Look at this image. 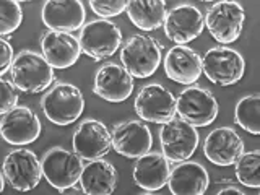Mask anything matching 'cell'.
<instances>
[{"label": "cell", "mask_w": 260, "mask_h": 195, "mask_svg": "<svg viewBox=\"0 0 260 195\" xmlns=\"http://www.w3.org/2000/svg\"><path fill=\"white\" fill-rule=\"evenodd\" d=\"M10 75L15 86L23 93L36 94L47 89L55 78L54 67L47 62V59L36 51L24 49L10 67Z\"/></svg>", "instance_id": "6da1fadb"}, {"label": "cell", "mask_w": 260, "mask_h": 195, "mask_svg": "<svg viewBox=\"0 0 260 195\" xmlns=\"http://www.w3.org/2000/svg\"><path fill=\"white\" fill-rule=\"evenodd\" d=\"M46 117L55 125H70L77 122L85 109V98L81 89L72 83L57 81L47 89L41 100Z\"/></svg>", "instance_id": "7a4b0ae2"}, {"label": "cell", "mask_w": 260, "mask_h": 195, "mask_svg": "<svg viewBox=\"0 0 260 195\" xmlns=\"http://www.w3.org/2000/svg\"><path fill=\"white\" fill-rule=\"evenodd\" d=\"M120 60L134 78H148L161 63V44L154 38L138 32L122 46Z\"/></svg>", "instance_id": "3957f363"}, {"label": "cell", "mask_w": 260, "mask_h": 195, "mask_svg": "<svg viewBox=\"0 0 260 195\" xmlns=\"http://www.w3.org/2000/svg\"><path fill=\"white\" fill-rule=\"evenodd\" d=\"M246 62L241 52L233 47L216 46L203 54L202 73L215 85L231 86L244 77Z\"/></svg>", "instance_id": "277c9868"}, {"label": "cell", "mask_w": 260, "mask_h": 195, "mask_svg": "<svg viewBox=\"0 0 260 195\" xmlns=\"http://www.w3.org/2000/svg\"><path fill=\"white\" fill-rule=\"evenodd\" d=\"M205 18V26L216 43L219 44H231L238 41L246 20V12L239 2L234 0H221L213 4Z\"/></svg>", "instance_id": "5b68a950"}, {"label": "cell", "mask_w": 260, "mask_h": 195, "mask_svg": "<svg viewBox=\"0 0 260 195\" xmlns=\"http://www.w3.org/2000/svg\"><path fill=\"white\" fill-rule=\"evenodd\" d=\"M43 173L46 181L59 192L78 184L81 171H83V158H80L75 151H69L62 146L49 148L43 159Z\"/></svg>", "instance_id": "8992f818"}, {"label": "cell", "mask_w": 260, "mask_h": 195, "mask_svg": "<svg viewBox=\"0 0 260 195\" xmlns=\"http://www.w3.org/2000/svg\"><path fill=\"white\" fill-rule=\"evenodd\" d=\"M78 41L81 52L100 62L117 52L122 44V31L109 20H94L81 28Z\"/></svg>", "instance_id": "52a82bcc"}, {"label": "cell", "mask_w": 260, "mask_h": 195, "mask_svg": "<svg viewBox=\"0 0 260 195\" xmlns=\"http://www.w3.org/2000/svg\"><path fill=\"white\" fill-rule=\"evenodd\" d=\"M135 112L143 122L166 124L177 114V98L166 86L148 83L135 98Z\"/></svg>", "instance_id": "ba28073f"}, {"label": "cell", "mask_w": 260, "mask_h": 195, "mask_svg": "<svg viewBox=\"0 0 260 195\" xmlns=\"http://www.w3.org/2000/svg\"><path fill=\"white\" fill-rule=\"evenodd\" d=\"M199 132L187 120L181 117L171 119L162 124L159 130V142L162 154L171 162H181L189 159L199 146Z\"/></svg>", "instance_id": "9c48e42d"}, {"label": "cell", "mask_w": 260, "mask_h": 195, "mask_svg": "<svg viewBox=\"0 0 260 195\" xmlns=\"http://www.w3.org/2000/svg\"><path fill=\"white\" fill-rule=\"evenodd\" d=\"M177 114L193 127H207L218 117V101L208 88L187 86L177 96Z\"/></svg>", "instance_id": "30bf717a"}, {"label": "cell", "mask_w": 260, "mask_h": 195, "mask_svg": "<svg viewBox=\"0 0 260 195\" xmlns=\"http://www.w3.org/2000/svg\"><path fill=\"white\" fill-rule=\"evenodd\" d=\"M4 176L15 190L29 192L44 177L43 165L31 150H12L4 159Z\"/></svg>", "instance_id": "8fae6325"}, {"label": "cell", "mask_w": 260, "mask_h": 195, "mask_svg": "<svg viewBox=\"0 0 260 195\" xmlns=\"http://www.w3.org/2000/svg\"><path fill=\"white\" fill-rule=\"evenodd\" d=\"M162 26H165V32L169 41H173L177 46H185L203 32L205 18L197 7L181 4L173 7L166 13Z\"/></svg>", "instance_id": "7c38bea8"}, {"label": "cell", "mask_w": 260, "mask_h": 195, "mask_svg": "<svg viewBox=\"0 0 260 195\" xmlns=\"http://www.w3.org/2000/svg\"><path fill=\"white\" fill-rule=\"evenodd\" d=\"M73 151L85 161H93L108 154L112 146V135L103 122L86 119L73 132Z\"/></svg>", "instance_id": "4fadbf2b"}, {"label": "cell", "mask_w": 260, "mask_h": 195, "mask_svg": "<svg viewBox=\"0 0 260 195\" xmlns=\"http://www.w3.org/2000/svg\"><path fill=\"white\" fill-rule=\"evenodd\" d=\"M4 140L15 146H23L36 142L41 135V122L36 112L26 106H16L2 116L0 122Z\"/></svg>", "instance_id": "5bb4252c"}, {"label": "cell", "mask_w": 260, "mask_h": 195, "mask_svg": "<svg viewBox=\"0 0 260 195\" xmlns=\"http://www.w3.org/2000/svg\"><path fill=\"white\" fill-rule=\"evenodd\" d=\"M112 148L125 158H140L153 146V137L143 120H124L112 128Z\"/></svg>", "instance_id": "9a60e30c"}, {"label": "cell", "mask_w": 260, "mask_h": 195, "mask_svg": "<svg viewBox=\"0 0 260 195\" xmlns=\"http://www.w3.org/2000/svg\"><path fill=\"white\" fill-rule=\"evenodd\" d=\"M93 91L104 101L122 103L134 91V77L119 63H104L96 72Z\"/></svg>", "instance_id": "2e32d148"}, {"label": "cell", "mask_w": 260, "mask_h": 195, "mask_svg": "<svg viewBox=\"0 0 260 195\" xmlns=\"http://www.w3.org/2000/svg\"><path fill=\"white\" fill-rule=\"evenodd\" d=\"M203 153L216 166H233L244 153V142L234 128L218 127L207 135Z\"/></svg>", "instance_id": "e0dca14e"}, {"label": "cell", "mask_w": 260, "mask_h": 195, "mask_svg": "<svg viewBox=\"0 0 260 195\" xmlns=\"http://www.w3.org/2000/svg\"><path fill=\"white\" fill-rule=\"evenodd\" d=\"M85 7L81 0H47L41 12L43 23L51 31L72 32L83 28Z\"/></svg>", "instance_id": "ac0fdd59"}, {"label": "cell", "mask_w": 260, "mask_h": 195, "mask_svg": "<svg viewBox=\"0 0 260 195\" xmlns=\"http://www.w3.org/2000/svg\"><path fill=\"white\" fill-rule=\"evenodd\" d=\"M41 51L54 69H69L78 62L81 46L72 32L49 29L41 39Z\"/></svg>", "instance_id": "d6986e66"}, {"label": "cell", "mask_w": 260, "mask_h": 195, "mask_svg": "<svg viewBox=\"0 0 260 195\" xmlns=\"http://www.w3.org/2000/svg\"><path fill=\"white\" fill-rule=\"evenodd\" d=\"M165 72L176 83L193 85L202 77V57L189 46H174L165 57Z\"/></svg>", "instance_id": "ffe728a7"}, {"label": "cell", "mask_w": 260, "mask_h": 195, "mask_svg": "<svg viewBox=\"0 0 260 195\" xmlns=\"http://www.w3.org/2000/svg\"><path fill=\"white\" fill-rule=\"evenodd\" d=\"M169 159L162 153L148 151L143 156L137 158L134 166V181L145 192H159L168 185L171 173Z\"/></svg>", "instance_id": "44dd1931"}, {"label": "cell", "mask_w": 260, "mask_h": 195, "mask_svg": "<svg viewBox=\"0 0 260 195\" xmlns=\"http://www.w3.org/2000/svg\"><path fill=\"white\" fill-rule=\"evenodd\" d=\"M210 184L208 171L200 162L181 161L169 173L168 185L174 195H202Z\"/></svg>", "instance_id": "7402d4cb"}, {"label": "cell", "mask_w": 260, "mask_h": 195, "mask_svg": "<svg viewBox=\"0 0 260 195\" xmlns=\"http://www.w3.org/2000/svg\"><path fill=\"white\" fill-rule=\"evenodd\" d=\"M80 185L86 195H109L116 190L117 171L109 161L101 158L93 159L83 166Z\"/></svg>", "instance_id": "603a6c76"}, {"label": "cell", "mask_w": 260, "mask_h": 195, "mask_svg": "<svg viewBox=\"0 0 260 195\" xmlns=\"http://www.w3.org/2000/svg\"><path fill=\"white\" fill-rule=\"evenodd\" d=\"M166 13L165 0H132L127 5L128 20L142 31H154L161 28L165 24Z\"/></svg>", "instance_id": "cb8c5ba5"}, {"label": "cell", "mask_w": 260, "mask_h": 195, "mask_svg": "<svg viewBox=\"0 0 260 195\" xmlns=\"http://www.w3.org/2000/svg\"><path fill=\"white\" fill-rule=\"evenodd\" d=\"M236 124L252 135L260 134V94L244 96L236 104Z\"/></svg>", "instance_id": "d4e9b609"}, {"label": "cell", "mask_w": 260, "mask_h": 195, "mask_svg": "<svg viewBox=\"0 0 260 195\" xmlns=\"http://www.w3.org/2000/svg\"><path fill=\"white\" fill-rule=\"evenodd\" d=\"M258 168H260V151L258 150L244 151L238 158V161L234 162L236 179L242 185L250 187V189H258L260 187Z\"/></svg>", "instance_id": "484cf974"}, {"label": "cell", "mask_w": 260, "mask_h": 195, "mask_svg": "<svg viewBox=\"0 0 260 195\" xmlns=\"http://www.w3.org/2000/svg\"><path fill=\"white\" fill-rule=\"evenodd\" d=\"M23 20V10L16 0H5L0 5V35H12Z\"/></svg>", "instance_id": "4316f807"}, {"label": "cell", "mask_w": 260, "mask_h": 195, "mask_svg": "<svg viewBox=\"0 0 260 195\" xmlns=\"http://www.w3.org/2000/svg\"><path fill=\"white\" fill-rule=\"evenodd\" d=\"M127 5H128V2H125V0H104V2L89 0L91 12L96 13L101 20L112 18V16L120 15L124 10H127Z\"/></svg>", "instance_id": "83f0119b"}, {"label": "cell", "mask_w": 260, "mask_h": 195, "mask_svg": "<svg viewBox=\"0 0 260 195\" xmlns=\"http://www.w3.org/2000/svg\"><path fill=\"white\" fill-rule=\"evenodd\" d=\"M0 85H2V108H0V112L4 116V114L10 112L18 104V93H16L18 88L15 86L13 81L7 78L0 80Z\"/></svg>", "instance_id": "f1b7e54d"}, {"label": "cell", "mask_w": 260, "mask_h": 195, "mask_svg": "<svg viewBox=\"0 0 260 195\" xmlns=\"http://www.w3.org/2000/svg\"><path fill=\"white\" fill-rule=\"evenodd\" d=\"M205 193L211 195H219V193H246V190H242L239 185H236L233 181H228V179H221V181H216L213 184H208Z\"/></svg>", "instance_id": "f546056e"}, {"label": "cell", "mask_w": 260, "mask_h": 195, "mask_svg": "<svg viewBox=\"0 0 260 195\" xmlns=\"http://www.w3.org/2000/svg\"><path fill=\"white\" fill-rule=\"evenodd\" d=\"M0 46H2V65H0V73H5L8 69L12 67V63L15 60V57H13V47L5 39L0 41Z\"/></svg>", "instance_id": "4dcf8cb0"}, {"label": "cell", "mask_w": 260, "mask_h": 195, "mask_svg": "<svg viewBox=\"0 0 260 195\" xmlns=\"http://www.w3.org/2000/svg\"><path fill=\"white\" fill-rule=\"evenodd\" d=\"M62 193H83V189H81V185L78 187V185L75 184V185L69 187V189L62 190Z\"/></svg>", "instance_id": "1f68e13d"}]
</instances>
